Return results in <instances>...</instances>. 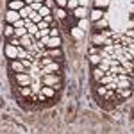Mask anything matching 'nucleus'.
Listing matches in <instances>:
<instances>
[{
    "mask_svg": "<svg viewBox=\"0 0 134 134\" xmlns=\"http://www.w3.org/2000/svg\"><path fill=\"white\" fill-rule=\"evenodd\" d=\"M61 73H47V75H41V84L45 86H52L54 90H59L61 88Z\"/></svg>",
    "mask_w": 134,
    "mask_h": 134,
    "instance_id": "nucleus-1",
    "label": "nucleus"
},
{
    "mask_svg": "<svg viewBox=\"0 0 134 134\" xmlns=\"http://www.w3.org/2000/svg\"><path fill=\"white\" fill-rule=\"evenodd\" d=\"M47 73H61V63L52 61L48 64H45L40 68V75H47Z\"/></svg>",
    "mask_w": 134,
    "mask_h": 134,
    "instance_id": "nucleus-2",
    "label": "nucleus"
},
{
    "mask_svg": "<svg viewBox=\"0 0 134 134\" xmlns=\"http://www.w3.org/2000/svg\"><path fill=\"white\" fill-rule=\"evenodd\" d=\"M14 81L18 82V86H27V84H32V75L29 72L14 73Z\"/></svg>",
    "mask_w": 134,
    "mask_h": 134,
    "instance_id": "nucleus-3",
    "label": "nucleus"
},
{
    "mask_svg": "<svg viewBox=\"0 0 134 134\" xmlns=\"http://www.w3.org/2000/svg\"><path fill=\"white\" fill-rule=\"evenodd\" d=\"M43 55H50L54 61H59V63H61L63 57H64L61 47H57V48H45V50H43Z\"/></svg>",
    "mask_w": 134,
    "mask_h": 134,
    "instance_id": "nucleus-4",
    "label": "nucleus"
},
{
    "mask_svg": "<svg viewBox=\"0 0 134 134\" xmlns=\"http://www.w3.org/2000/svg\"><path fill=\"white\" fill-rule=\"evenodd\" d=\"M4 52H5V57H9V61L11 59H18V47H14L11 43H5Z\"/></svg>",
    "mask_w": 134,
    "mask_h": 134,
    "instance_id": "nucleus-5",
    "label": "nucleus"
},
{
    "mask_svg": "<svg viewBox=\"0 0 134 134\" xmlns=\"http://www.w3.org/2000/svg\"><path fill=\"white\" fill-rule=\"evenodd\" d=\"M11 70H13V72L14 73H20V72H27V70H25V66H23V64H21V61L20 59H11Z\"/></svg>",
    "mask_w": 134,
    "mask_h": 134,
    "instance_id": "nucleus-6",
    "label": "nucleus"
},
{
    "mask_svg": "<svg viewBox=\"0 0 134 134\" xmlns=\"http://www.w3.org/2000/svg\"><path fill=\"white\" fill-rule=\"evenodd\" d=\"M18 20H20V13H18V11L9 9L7 13H5V21H7V23H11V25H13L14 21H18Z\"/></svg>",
    "mask_w": 134,
    "mask_h": 134,
    "instance_id": "nucleus-7",
    "label": "nucleus"
},
{
    "mask_svg": "<svg viewBox=\"0 0 134 134\" xmlns=\"http://www.w3.org/2000/svg\"><path fill=\"white\" fill-rule=\"evenodd\" d=\"M32 43H36V40H34V36L29 34V32H27L25 36H21V38H20V45H21V47H25V48H29Z\"/></svg>",
    "mask_w": 134,
    "mask_h": 134,
    "instance_id": "nucleus-8",
    "label": "nucleus"
},
{
    "mask_svg": "<svg viewBox=\"0 0 134 134\" xmlns=\"http://www.w3.org/2000/svg\"><path fill=\"white\" fill-rule=\"evenodd\" d=\"M18 93H20L21 98H29L32 95V86L27 84V86H18Z\"/></svg>",
    "mask_w": 134,
    "mask_h": 134,
    "instance_id": "nucleus-9",
    "label": "nucleus"
},
{
    "mask_svg": "<svg viewBox=\"0 0 134 134\" xmlns=\"http://www.w3.org/2000/svg\"><path fill=\"white\" fill-rule=\"evenodd\" d=\"M88 14H90V13H88L86 7H81V5H79L77 9H73V16H75L77 20H84V18H88Z\"/></svg>",
    "mask_w": 134,
    "mask_h": 134,
    "instance_id": "nucleus-10",
    "label": "nucleus"
},
{
    "mask_svg": "<svg viewBox=\"0 0 134 134\" xmlns=\"http://www.w3.org/2000/svg\"><path fill=\"white\" fill-rule=\"evenodd\" d=\"M40 91L47 97V98H54L55 97V90L52 88V86H45V84H41V88H40Z\"/></svg>",
    "mask_w": 134,
    "mask_h": 134,
    "instance_id": "nucleus-11",
    "label": "nucleus"
},
{
    "mask_svg": "<svg viewBox=\"0 0 134 134\" xmlns=\"http://www.w3.org/2000/svg\"><path fill=\"white\" fill-rule=\"evenodd\" d=\"M88 18L91 21H98L100 18H104V9H97V7H95V9L88 14Z\"/></svg>",
    "mask_w": 134,
    "mask_h": 134,
    "instance_id": "nucleus-12",
    "label": "nucleus"
},
{
    "mask_svg": "<svg viewBox=\"0 0 134 134\" xmlns=\"http://www.w3.org/2000/svg\"><path fill=\"white\" fill-rule=\"evenodd\" d=\"M91 41H93V45H97V47H102L104 41H105V38H104L100 32H93L91 34Z\"/></svg>",
    "mask_w": 134,
    "mask_h": 134,
    "instance_id": "nucleus-13",
    "label": "nucleus"
},
{
    "mask_svg": "<svg viewBox=\"0 0 134 134\" xmlns=\"http://www.w3.org/2000/svg\"><path fill=\"white\" fill-rule=\"evenodd\" d=\"M54 18H57L59 21H64L66 18H68L66 9H63V7H55V11H54Z\"/></svg>",
    "mask_w": 134,
    "mask_h": 134,
    "instance_id": "nucleus-14",
    "label": "nucleus"
},
{
    "mask_svg": "<svg viewBox=\"0 0 134 134\" xmlns=\"http://www.w3.org/2000/svg\"><path fill=\"white\" fill-rule=\"evenodd\" d=\"M23 21H25V29H27V32L34 36V34L38 32V25H36V23H32V21L29 20V18H25V20H23Z\"/></svg>",
    "mask_w": 134,
    "mask_h": 134,
    "instance_id": "nucleus-15",
    "label": "nucleus"
},
{
    "mask_svg": "<svg viewBox=\"0 0 134 134\" xmlns=\"http://www.w3.org/2000/svg\"><path fill=\"white\" fill-rule=\"evenodd\" d=\"M91 75H93V82H98L100 79H102L104 75H105V72H102L98 66H93V72H91Z\"/></svg>",
    "mask_w": 134,
    "mask_h": 134,
    "instance_id": "nucleus-16",
    "label": "nucleus"
},
{
    "mask_svg": "<svg viewBox=\"0 0 134 134\" xmlns=\"http://www.w3.org/2000/svg\"><path fill=\"white\" fill-rule=\"evenodd\" d=\"M93 91H95V95H97L98 98H102L104 93L107 91V88H105V86H102V84H98V82H95V86H93Z\"/></svg>",
    "mask_w": 134,
    "mask_h": 134,
    "instance_id": "nucleus-17",
    "label": "nucleus"
},
{
    "mask_svg": "<svg viewBox=\"0 0 134 134\" xmlns=\"http://www.w3.org/2000/svg\"><path fill=\"white\" fill-rule=\"evenodd\" d=\"M21 7H25L23 0H11L9 2V9H13V11H20Z\"/></svg>",
    "mask_w": 134,
    "mask_h": 134,
    "instance_id": "nucleus-18",
    "label": "nucleus"
},
{
    "mask_svg": "<svg viewBox=\"0 0 134 134\" xmlns=\"http://www.w3.org/2000/svg\"><path fill=\"white\" fill-rule=\"evenodd\" d=\"M88 61L91 63L93 66H98V63L102 61V57H100V54H90L88 55Z\"/></svg>",
    "mask_w": 134,
    "mask_h": 134,
    "instance_id": "nucleus-19",
    "label": "nucleus"
},
{
    "mask_svg": "<svg viewBox=\"0 0 134 134\" xmlns=\"http://www.w3.org/2000/svg\"><path fill=\"white\" fill-rule=\"evenodd\" d=\"M4 36H5V38H7V40H9V38H13V36H14V27H13V25H11V23H7V25H5V29H4Z\"/></svg>",
    "mask_w": 134,
    "mask_h": 134,
    "instance_id": "nucleus-20",
    "label": "nucleus"
},
{
    "mask_svg": "<svg viewBox=\"0 0 134 134\" xmlns=\"http://www.w3.org/2000/svg\"><path fill=\"white\" fill-rule=\"evenodd\" d=\"M18 13H20V18H23V20H25V18H29V16H31L32 9H31V7H27V5H25V7H21V9L18 11Z\"/></svg>",
    "mask_w": 134,
    "mask_h": 134,
    "instance_id": "nucleus-21",
    "label": "nucleus"
},
{
    "mask_svg": "<svg viewBox=\"0 0 134 134\" xmlns=\"http://www.w3.org/2000/svg\"><path fill=\"white\" fill-rule=\"evenodd\" d=\"M29 20H31L32 23H40V21H41L43 18L40 16V13H38V11H32V13H31V16H29Z\"/></svg>",
    "mask_w": 134,
    "mask_h": 134,
    "instance_id": "nucleus-22",
    "label": "nucleus"
},
{
    "mask_svg": "<svg viewBox=\"0 0 134 134\" xmlns=\"http://www.w3.org/2000/svg\"><path fill=\"white\" fill-rule=\"evenodd\" d=\"M25 57H29L27 48H25V47H21V45H18V59H25Z\"/></svg>",
    "mask_w": 134,
    "mask_h": 134,
    "instance_id": "nucleus-23",
    "label": "nucleus"
},
{
    "mask_svg": "<svg viewBox=\"0 0 134 134\" xmlns=\"http://www.w3.org/2000/svg\"><path fill=\"white\" fill-rule=\"evenodd\" d=\"M109 2H111V0H95V7H97V9H104V7L109 5Z\"/></svg>",
    "mask_w": 134,
    "mask_h": 134,
    "instance_id": "nucleus-24",
    "label": "nucleus"
},
{
    "mask_svg": "<svg viewBox=\"0 0 134 134\" xmlns=\"http://www.w3.org/2000/svg\"><path fill=\"white\" fill-rule=\"evenodd\" d=\"M38 13H40V16H41V18H43V16H47V14H52V9H48L47 5H41Z\"/></svg>",
    "mask_w": 134,
    "mask_h": 134,
    "instance_id": "nucleus-25",
    "label": "nucleus"
},
{
    "mask_svg": "<svg viewBox=\"0 0 134 134\" xmlns=\"http://www.w3.org/2000/svg\"><path fill=\"white\" fill-rule=\"evenodd\" d=\"M25 34H27V29H25V27L14 29V36H16V38H21V36H25Z\"/></svg>",
    "mask_w": 134,
    "mask_h": 134,
    "instance_id": "nucleus-26",
    "label": "nucleus"
},
{
    "mask_svg": "<svg viewBox=\"0 0 134 134\" xmlns=\"http://www.w3.org/2000/svg\"><path fill=\"white\" fill-rule=\"evenodd\" d=\"M36 25H38V31H45V29H50V25H48V23H47L45 20H41L40 23H36Z\"/></svg>",
    "mask_w": 134,
    "mask_h": 134,
    "instance_id": "nucleus-27",
    "label": "nucleus"
},
{
    "mask_svg": "<svg viewBox=\"0 0 134 134\" xmlns=\"http://www.w3.org/2000/svg\"><path fill=\"white\" fill-rule=\"evenodd\" d=\"M72 34L75 38H82V29H79V27H72Z\"/></svg>",
    "mask_w": 134,
    "mask_h": 134,
    "instance_id": "nucleus-28",
    "label": "nucleus"
},
{
    "mask_svg": "<svg viewBox=\"0 0 134 134\" xmlns=\"http://www.w3.org/2000/svg\"><path fill=\"white\" fill-rule=\"evenodd\" d=\"M43 5H47L48 9H55V0H43Z\"/></svg>",
    "mask_w": 134,
    "mask_h": 134,
    "instance_id": "nucleus-29",
    "label": "nucleus"
},
{
    "mask_svg": "<svg viewBox=\"0 0 134 134\" xmlns=\"http://www.w3.org/2000/svg\"><path fill=\"white\" fill-rule=\"evenodd\" d=\"M43 4L41 2H31V5H29V7H31L32 11H40V7H41Z\"/></svg>",
    "mask_w": 134,
    "mask_h": 134,
    "instance_id": "nucleus-30",
    "label": "nucleus"
},
{
    "mask_svg": "<svg viewBox=\"0 0 134 134\" xmlns=\"http://www.w3.org/2000/svg\"><path fill=\"white\" fill-rule=\"evenodd\" d=\"M48 36H50V38H55V36H59V29H48Z\"/></svg>",
    "mask_w": 134,
    "mask_h": 134,
    "instance_id": "nucleus-31",
    "label": "nucleus"
},
{
    "mask_svg": "<svg viewBox=\"0 0 134 134\" xmlns=\"http://www.w3.org/2000/svg\"><path fill=\"white\" fill-rule=\"evenodd\" d=\"M55 7H63V9H66V0H55Z\"/></svg>",
    "mask_w": 134,
    "mask_h": 134,
    "instance_id": "nucleus-32",
    "label": "nucleus"
},
{
    "mask_svg": "<svg viewBox=\"0 0 134 134\" xmlns=\"http://www.w3.org/2000/svg\"><path fill=\"white\" fill-rule=\"evenodd\" d=\"M43 20H45L47 23H48V25H50L52 21H54V16H52V14H47V16H43Z\"/></svg>",
    "mask_w": 134,
    "mask_h": 134,
    "instance_id": "nucleus-33",
    "label": "nucleus"
},
{
    "mask_svg": "<svg viewBox=\"0 0 134 134\" xmlns=\"http://www.w3.org/2000/svg\"><path fill=\"white\" fill-rule=\"evenodd\" d=\"M98 52H100V47H97V45H93L90 48V54H98Z\"/></svg>",
    "mask_w": 134,
    "mask_h": 134,
    "instance_id": "nucleus-34",
    "label": "nucleus"
},
{
    "mask_svg": "<svg viewBox=\"0 0 134 134\" xmlns=\"http://www.w3.org/2000/svg\"><path fill=\"white\" fill-rule=\"evenodd\" d=\"M88 4H90V0H79V5L81 7H88Z\"/></svg>",
    "mask_w": 134,
    "mask_h": 134,
    "instance_id": "nucleus-35",
    "label": "nucleus"
},
{
    "mask_svg": "<svg viewBox=\"0 0 134 134\" xmlns=\"http://www.w3.org/2000/svg\"><path fill=\"white\" fill-rule=\"evenodd\" d=\"M31 2H41L43 4V0H31ZM31 2H29V4H31Z\"/></svg>",
    "mask_w": 134,
    "mask_h": 134,
    "instance_id": "nucleus-36",
    "label": "nucleus"
},
{
    "mask_svg": "<svg viewBox=\"0 0 134 134\" xmlns=\"http://www.w3.org/2000/svg\"><path fill=\"white\" fill-rule=\"evenodd\" d=\"M23 2H25V4H29V2H31V0H23Z\"/></svg>",
    "mask_w": 134,
    "mask_h": 134,
    "instance_id": "nucleus-37",
    "label": "nucleus"
},
{
    "mask_svg": "<svg viewBox=\"0 0 134 134\" xmlns=\"http://www.w3.org/2000/svg\"><path fill=\"white\" fill-rule=\"evenodd\" d=\"M9 2H11V0H9Z\"/></svg>",
    "mask_w": 134,
    "mask_h": 134,
    "instance_id": "nucleus-38",
    "label": "nucleus"
}]
</instances>
